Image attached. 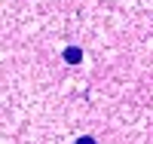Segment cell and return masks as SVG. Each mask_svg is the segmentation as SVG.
<instances>
[{
    "label": "cell",
    "mask_w": 153,
    "mask_h": 144,
    "mask_svg": "<svg viewBox=\"0 0 153 144\" xmlns=\"http://www.w3.org/2000/svg\"><path fill=\"white\" fill-rule=\"evenodd\" d=\"M80 58H83V52L76 49V46H68V49H65V61H68V64H76Z\"/></svg>",
    "instance_id": "cell-1"
},
{
    "label": "cell",
    "mask_w": 153,
    "mask_h": 144,
    "mask_svg": "<svg viewBox=\"0 0 153 144\" xmlns=\"http://www.w3.org/2000/svg\"><path fill=\"white\" fill-rule=\"evenodd\" d=\"M76 144H95V141L92 138H83V141H76Z\"/></svg>",
    "instance_id": "cell-2"
}]
</instances>
